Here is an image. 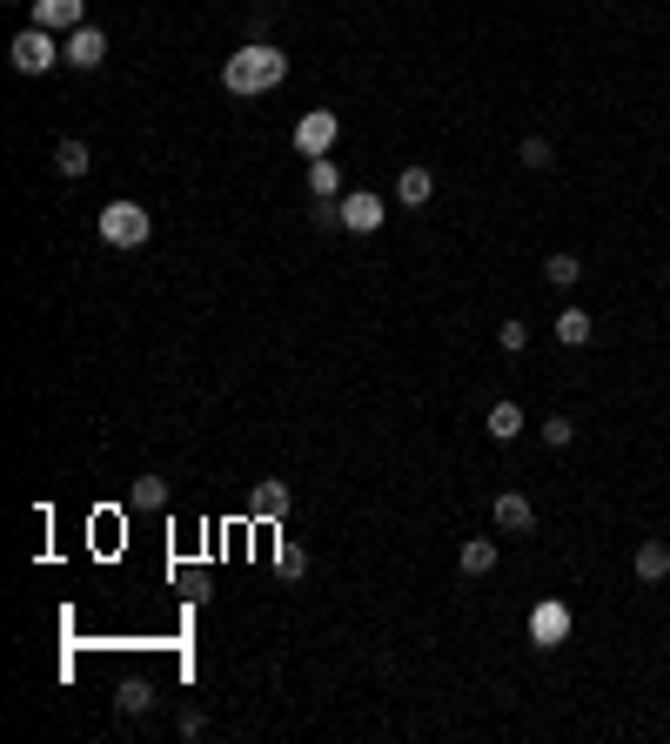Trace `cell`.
Masks as SVG:
<instances>
[{
    "mask_svg": "<svg viewBox=\"0 0 670 744\" xmlns=\"http://www.w3.org/2000/svg\"><path fill=\"white\" fill-rule=\"evenodd\" d=\"M114 704H121V711L134 718V711H148V704H155V691H148L141 677H128V684H121V698H114Z\"/></svg>",
    "mask_w": 670,
    "mask_h": 744,
    "instance_id": "22",
    "label": "cell"
},
{
    "mask_svg": "<svg viewBox=\"0 0 670 744\" xmlns=\"http://www.w3.org/2000/svg\"><path fill=\"white\" fill-rule=\"evenodd\" d=\"M382 222H389V208H382V195H369V188H356V195H342V228H356V235H376Z\"/></svg>",
    "mask_w": 670,
    "mask_h": 744,
    "instance_id": "7",
    "label": "cell"
},
{
    "mask_svg": "<svg viewBox=\"0 0 670 744\" xmlns=\"http://www.w3.org/2000/svg\"><path fill=\"white\" fill-rule=\"evenodd\" d=\"M429 195H436V175H429L423 161H409V168L396 175V202L402 208H429Z\"/></svg>",
    "mask_w": 670,
    "mask_h": 744,
    "instance_id": "11",
    "label": "cell"
},
{
    "mask_svg": "<svg viewBox=\"0 0 670 744\" xmlns=\"http://www.w3.org/2000/svg\"><path fill=\"white\" fill-rule=\"evenodd\" d=\"M496 342H503L510 356H523V349H530V322H503V329H496Z\"/></svg>",
    "mask_w": 670,
    "mask_h": 744,
    "instance_id": "23",
    "label": "cell"
},
{
    "mask_svg": "<svg viewBox=\"0 0 670 744\" xmlns=\"http://www.w3.org/2000/svg\"><path fill=\"white\" fill-rule=\"evenodd\" d=\"M590 336H597V322L583 316V309H563V316H557V342H563V349H583Z\"/></svg>",
    "mask_w": 670,
    "mask_h": 744,
    "instance_id": "17",
    "label": "cell"
},
{
    "mask_svg": "<svg viewBox=\"0 0 670 744\" xmlns=\"http://www.w3.org/2000/svg\"><path fill=\"white\" fill-rule=\"evenodd\" d=\"M335 135H342L335 108H309L302 121H295V155H302V161H322V155L335 148Z\"/></svg>",
    "mask_w": 670,
    "mask_h": 744,
    "instance_id": "4",
    "label": "cell"
},
{
    "mask_svg": "<svg viewBox=\"0 0 670 744\" xmlns=\"http://www.w3.org/2000/svg\"><path fill=\"white\" fill-rule=\"evenodd\" d=\"M282 81H289V54H282L275 41H242V47L222 61V88L242 94V101H248V94L282 88Z\"/></svg>",
    "mask_w": 670,
    "mask_h": 744,
    "instance_id": "1",
    "label": "cell"
},
{
    "mask_svg": "<svg viewBox=\"0 0 670 744\" xmlns=\"http://www.w3.org/2000/svg\"><path fill=\"white\" fill-rule=\"evenodd\" d=\"M543 282H550V289H577V282H583V262L570 255V248H557V255L543 262Z\"/></svg>",
    "mask_w": 670,
    "mask_h": 744,
    "instance_id": "16",
    "label": "cell"
},
{
    "mask_svg": "<svg viewBox=\"0 0 670 744\" xmlns=\"http://www.w3.org/2000/svg\"><path fill=\"white\" fill-rule=\"evenodd\" d=\"M490 517H496V530H503V537H530V530H536V503H530L523 490H503V496L490 503Z\"/></svg>",
    "mask_w": 670,
    "mask_h": 744,
    "instance_id": "6",
    "label": "cell"
},
{
    "mask_svg": "<svg viewBox=\"0 0 670 744\" xmlns=\"http://www.w3.org/2000/svg\"><path fill=\"white\" fill-rule=\"evenodd\" d=\"M101 61H108V34H101V27H74V34H67V68H101Z\"/></svg>",
    "mask_w": 670,
    "mask_h": 744,
    "instance_id": "10",
    "label": "cell"
},
{
    "mask_svg": "<svg viewBox=\"0 0 670 744\" xmlns=\"http://www.w3.org/2000/svg\"><path fill=\"white\" fill-rule=\"evenodd\" d=\"M563 637H570V604H563V597H543V604L530 610V644L536 651H557Z\"/></svg>",
    "mask_w": 670,
    "mask_h": 744,
    "instance_id": "5",
    "label": "cell"
},
{
    "mask_svg": "<svg viewBox=\"0 0 670 744\" xmlns=\"http://www.w3.org/2000/svg\"><path fill=\"white\" fill-rule=\"evenodd\" d=\"M309 222L322 228V235H329V228H342V202H315V208H309Z\"/></svg>",
    "mask_w": 670,
    "mask_h": 744,
    "instance_id": "25",
    "label": "cell"
},
{
    "mask_svg": "<svg viewBox=\"0 0 670 744\" xmlns=\"http://www.w3.org/2000/svg\"><path fill=\"white\" fill-rule=\"evenodd\" d=\"M496 436V443H516V436H523V409L516 403H490V423H483Z\"/></svg>",
    "mask_w": 670,
    "mask_h": 744,
    "instance_id": "18",
    "label": "cell"
},
{
    "mask_svg": "<svg viewBox=\"0 0 670 744\" xmlns=\"http://www.w3.org/2000/svg\"><path fill=\"white\" fill-rule=\"evenodd\" d=\"M7 61H14L21 74H47L54 61H67V47L54 41L47 27H21V34H14V47H7Z\"/></svg>",
    "mask_w": 670,
    "mask_h": 744,
    "instance_id": "3",
    "label": "cell"
},
{
    "mask_svg": "<svg viewBox=\"0 0 670 744\" xmlns=\"http://www.w3.org/2000/svg\"><path fill=\"white\" fill-rule=\"evenodd\" d=\"M630 570H637V584H664V577H670V543L644 537L637 550H630Z\"/></svg>",
    "mask_w": 670,
    "mask_h": 744,
    "instance_id": "9",
    "label": "cell"
},
{
    "mask_svg": "<svg viewBox=\"0 0 670 744\" xmlns=\"http://www.w3.org/2000/svg\"><path fill=\"white\" fill-rule=\"evenodd\" d=\"M88 168H94V155H88V141H74V135H67V141H61V148H54V175H67V181H81V175H88Z\"/></svg>",
    "mask_w": 670,
    "mask_h": 744,
    "instance_id": "14",
    "label": "cell"
},
{
    "mask_svg": "<svg viewBox=\"0 0 670 744\" xmlns=\"http://www.w3.org/2000/svg\"><path fill=\"white\" fill-rule=\"evenodd\" d=\"M94 228H101L108 248H141L148 235H155V215H148L141 202H108L101 215H94Z\"/></svg>",
    "mask_w": 670,
    "mask_h": 744,
    "instance_id": "2",
    "label": "cell"
},
{
    "mask_svg": "<svg viewBox=\"0 0 670 744\" xmlns=\"http://www.w3.org/2000/svg\"><path fill=\"white\" fill-rule=\"evenodd\" d=\"M289 503H295L289 483H275V476L255 483V517H262V523H282V517H289Z\"/></svg>",
    "mask_w": 670,
    "mask_h": 744,
    "instance_id": "13",
    "label": "cell"
},
{
    "mask_svg": "<svg viewBox=\"0 0 670 744\" xmlns=\"http://www.w3.org/2000/svg\"><path fill=\"white\" fill-rule=\"evenodd\" d=\"M275 570H282V577H302V570H309V557H302L295 543H282V550H275Z\"/></svg>",
    "mask_w": 670,
    "mask_h": 744,
    "instance_id": "24",
    "label": "cell"
},
{
    "mask_svg": "<svg viewBox=\"0 0 670 744\" xmlns=\"http://www.w3.org/2000/svg\"><path fill=\"white\" fill-rule=\"evenodd\" d=\"M309 195H315V202H342V168H335L329 155L309 161Z\"/></svg>",
    "mask_w": 670,
    "mask_h": 744,
    "instance_id": "15",
    "label": "cell"
},
{
    "mask_svg": "<svg viewBox=\"0 0 670 744\" xmlns=\"http://www.w3.org/2000/svg\"><path fill=\"white\" fill-rule=\"evenodd\" d=\"M516 161L543 175V168H557V148H550V141H543V135H523V141H516Z\"/></svg>",
    "mask_w": 670,
    "mask_h": 744,
    "instance_id": "19",
    "label": "cell"
},
{
    "mask_svg": "<svg viewBox=\"0 0 670 744\" xmlns=\"http://www.w3.org/2000/svg\"><path fill=\"white\" fill-rule=\"evenodd\" d=\"M496 557H503V550H496V537H469L463 550H456L463 577H490V570H496Z\"/></svg>",
    "mask_w": 670,
    "mask_h": 744,
    "instance_id": "12",
    "label": "cell"
},
{
    "mask_svg": "<svg viewBox=\"0 0 670 744\" xmlns=\"http://www.w3.org/2000/svg\"><path fill=\"white\" fill-rule=\"evenodd\" d=\"M128 503L134 510H168V483H161V476H141V483L128 490Z\"/></svg>",
    "mask_w": 670,
    "mask_h": 744,
    "instance_id": "20",
    "label": "cell"
},
{
    "mask_svg": "<svg viewBox=\"0 0 670 744\" xmlns=\"http://www.w3.org/2000/svg\"><path fill=\"white\" fill-rule=\"evenodd\" d=\"M34 27L74 34V27H88V7H81V0H34Z\"/></svg>",
    "mask_w": 670,
    "mask_h": 744,
    "instance_id": "8",
    "label": "cell"
},
{
    "mask_svg": "<svg viewBox=\"0 0 670 744\" xmlns=\"http://www.w3.org/2000/svg\"><path fill=\"white\" fill-rule=\"evenodd\" d=\"M664 282H670V262H664Z\"/></svg>",
    "mask_w": 670,
    "mask_h": 744,
    "instance_id": "26",
    "label": "cell"
},
{
    "mask_svg": "<svg viewBox=\"0 0 670 744\" xmlns=\"http://www.w3.org/2000/svg\"><path fill=\"white\" fill-rule=\"evenodd\" d=\"M536 436H543L550 450H570V443H577V423H570V416H550V423L536 429Z\"/></svg>",
    "mask_w": 670,
    "mask_h": 744,
    "instance_id": "21",
    "label": "cell"
}]
</instances>
